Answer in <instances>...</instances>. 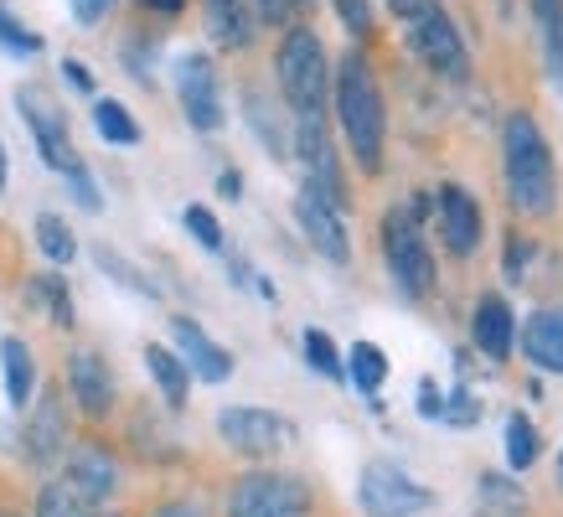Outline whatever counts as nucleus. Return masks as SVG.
I'll use <instances>...</instances> for the list:
<instances>
[{
	"mask_svg": "<svg viewBox=\"0 0 563 517\" xmlns=\"http://www.w3.org/2000/svg\"><path fill=\"white\" fill-rule=\"evenodd\" d=\"M68 398L88 419H109L114 414V373L99 352H73L68 358Z\"/></svg>",
	"mask_w": 563,
	"mask_h": 517,
	"instance_id": "f3484780",
	"label": "nucleus"
},
{
	"mask_svg": "<svg viewBox=\"0 0 563 517\" xmlns=\"http://www.w3.org/2000/svg\"><path fill=\"white\" fill-rule=\"evenodd\" d=\"M0 191H5V145H0Z\"/></svg>",
	"mask_w": 563,
	"mask_h": 517,
	"instance_id": "3c124183",
	"label": "nucleus"
},
{
	"mask_svg": "<svg viewBox=\"0 0 563 517\" xmlns=\"http://www.w3.org/2000/svg\"><path fill=\"white\" fill-rule=\"evenodd\" d=\"M295 155L306 166V182H316L331 202L346 207V176H342V161H336V145L325 135V114H300L295 120Z\"/></svg>",
	"mask_w": 563,
	"mask_h": 517,
	"instance_id": "ddd939ff",
	"label": "nucleus"
},
{
	"mask_svg": "<svg viewBox=\"0 0 563 517\" xmlns=\"http://www.w3.org/2000/svg\"><path fill=\"white\" fill-rule=\"evenodd\" d=\"M295 223L300 233L310 239V249L331 264H346L352 258V239H346V223H342V207L331 202L316 182H300V197H295Z\"/></svg>",
	"mask_w": 563,
	"mask_h": 517,
	"instance_id": "9b49d317",
	"label": "nucleus"
},
{
	"mask_svg": "<svg viewBox=\"0 0 563 517\" xmlns=\"http://www.w3.org/2000/svg\"><path fill=\"white\" fill-rule=\"evenodd\" d=\"M522 358L538 367V373H559L563 378V306H543L522 321Z\"/></svg>",
	"mask_w": 563,
	"mask_h": 517,
	"instance_id": "6ab92c4d",
	"label": "nucleus"
},
{
	"mask_svg": "<svg viewBox=\"0 0 563 517\" xmlns=\"http://www.w3.org/2000/svg\"><path fill=\"white\" fill-rule=\"evenodd\" d=\"M68 187H73V197H78V207H88V212H99V207H103V197H99V182L88 176V166H78V172L68 176Z\"/></svg>",
	"mask_w": 563,
	"mask_h": 517,
	"instance_id": "ea45409f",
	"label": "nucleus"
},
{
	"mask_svg": "<svg viewBox=\"0 0 563 517\" xmlns=\"http://www.w3.org/2000/svg\"><path fill=\"white\" fill-rule=\"evenodd\" d=\"M0 383H5L11 409L26 414V404H32V394H36V358L21 337H0Z\"/></svg>",
	"mask_w": 563,
	"mask_h": 517,
	"instance_id": "aec40b11",
	"label": "nucleus"
},
{
	"mask_svg": "<svg viewBox=\"0 0 563 517\" xmlns=\"http://www.w3.org/2000/svg\"><path fill=\"white\" fill-rule=\"evenodd\" d=\"M93 130H99L109 145H140V124L120 99H93Z\"/></svg>",
	"mask_w": 563,
	"mask_h": 517,
	"instance_id": "bb28decb",
	"label": "nucleus"
},
{
	"mask_svg": "<svg viewBox=\"0 0 563 517\" xmlns=\"http://www.w3.org/2000/svg\"><path fill=\"white\" fill-rule=\"evenodd\" d=\"M413 409H419V419H440L444 409V388L434 378H419V398H413Z\"/></svg>",
	"mask_w": 563,
	"mask_h": 517,
	"instance_id": "a19ab883",
	"label": "nucleus"
},
{
	"mask_svg": "<svg viewBox=\"0 0 563 517\" xmlns=\"http://www.w3.org/2000/svg\"><path fill=\"white\" fill-rule=\"evenodd\" d=\"M471 342H476V352H486L492 362H507L517 346V316L512 306L501 300L496 290H486L476 300V310H471Z\"/></svg>",
	"mask_w": 563,
	"mask_h": 517,
	"instance_id": "a211bd4d",
	"label": "nucleus"
},
{
	"mask_svg": "<svg viewBox=\"0 0 563 517\" xmlns=\"http://www.w3.org/2000/svg\"><path fill=\"white\" fill-rule=\"evenodd\" d=\"M434 218H440L444 249H450L455 258H471L481 249V228H486V218H481V202L461 187V182H444V187L434 191Z\"/></svg>",
	"mask_w": 563,
	"mask_h": 517,
	"instance_id": "2eb2a0df",
	"label": "nucleus"
},
{
	"mask_svg": "<svg viewBox=\"0 0 563 517\" xmlns=\"http://www.w3.org/2000/svg\"><path fill=\"white\" fill-rule=\"evenodd\" d=\"M21 455H26V465H36V471L63 465V455H68V409H63V388H47L42 404H26Z\"/></svg>",
	"mask_w": 563,
	"mask_h": 517,
	"instance_id": "f8f14e48",
	"label": "nucleus"
},
{
	"mask_svg": "<svg viewBox=\"0 0 563 517\" xmlns=\"http://www.w3.org/2000/svg\"><path fill=\"white\" fill-rule=\"evenodd\" d=\"M243 114H249V130L264 140V151H269L274 161H285V155H290L285 120H279V109L269 103V94H264V88H243Z\"/></svg>",
	"mask_w": 563,
	"mask_h": 517,
	"instance_id": "4be33fe9",
	"label": "nucleus"
},
{
	"mask_svg": "<svg viewBox=\"0 0 563 517\" xmlns=\"http://www.w3.org/2000/svg\"><path fill=\"white\" fill-rule=\"evenodd\" d=\"M151 517H207L197 502H187V497H172V502H161Z\"/></svg>",
	"mask_w": 563,
	"mask_h": 517,
	"instance_id": "37998d69",
	"label": "nucleus"
},
{
	"mask_svg": "<svg viewBox=\"0 0 563 517\" xmlns=\"http://www.w3.org/2000/svg\"><path fill=\"white\" fill-rule=\"evenodd\" d=\"M429 207H434V191H413L409 202L388 207V218H383V258H388V275L404 300H424L440 285V264L424 243Z\"/></svg>",
	"mask_w": 563,
	"mask_h": 517,
	"instance_id": "7ed1b4c3",
	"label": "nucleus"
},
{
	"mask_svg": "<svg viewBox=\"0 0 563 517\" xmlns=\"http://www.w3.org/2000/svg\"><path fill=\"white\" fill-rule=\"evenodd\" d=\"M63 476L78 486V497L103 507V502L120 492V455L103 446V440H84V446H68L63 455Z\"/></svg>",
	"mask_w": 563,
	"mask_h": 517,
	"instance_id": "4468645a",
	"label": "nucleus"
},
{
	"mask_svg": "<svg viewBox=\"0 0 563 517\" xmlns=\"http://www.w3.org/2000/svg\"><path fill=\"white\" fill-rule=\"evenodd\" d=\"M331 94H336V120H342V135L352 145V161L367 176H377L383 172V145H388V103H383L367 52H346L336 63Z\"/></svg>",
	"mask_w": 563,
	"mask_h": 517,
	"instance_id": "f03ea898",
	"label": "nucleus"
},
{
	"mask_svg": "<svg viewBox=\"0 0 563 517\" xmlns=\"http://www.w3.org/2000/svg\"><path fill=\"white\" fill-rule=\"evenodd\" d=\"M172 78H176V99H181V114H187L191 130H222V84H218V68L207 52H181L172 63Z\"/></svg>",
	"mask_w": 563,
	"mask_h": 517,
	"instance_id": "9d476101",
	"label": "nucleus"
},
{
	"mask_svg": "<svg viewBox=\"0 0 563 517\" xmlns=\"http://www.w3.org/2000/svg\"><path fill=\"white\" fill-rule=\"evenodd\" d=\"M93 264H99V270L114 279V285H124V290L145 295V300H161V285H151V279L140 275V270L124 254H114V249H103V243H99V249H93Z\"/></svg>",
	"mask_w": 563,
	"mask_h": 517,
	"instance_id": "cd10ccee",
	"label": "nucleus"
},
{
	"mask_svg": "<svg viewBox=\"0 0 563 517\" xmlns=\"http://www.w3.org/2000/svg\"><path fill=\"white\" fill-rule=\"evenodd\" d=\"M481 507H492V513H501V517H522V492H517L507 476L486 471V476H481Z\"/></svg>",
	"mask_w": 563,
	"mask_h": 517,
	"instance_id": "2f4dec72",
	"label": "nucleus"
},
{
	"mask_svg": "<svg viewBox=\"0 0 563 517\" xmlns=\"http://www.w3.org/2000/svg\"><path fill=\"white\" fill-rule=\"evenodd\" d=\"M300 346H306V362L316 367V373H321V378H331V383L346 378V362H342V352H336V342H331L325 331L310 327L306 337H300Z\"/></svg>",
	"mask_w": 563,
	"mask_h": 517,
	"instance_id": "7c9ffc66",
	"label": "nucleus"
},
{
	"mask_svg": "<svg viewBox=\"0 0 563 517\" xmlns=\"http://www.w3.org/2000/svg\"><path fill=\"white\" fill-rule=\"evenodd\" d=\"M73 6V16L84 21V26H99L103 16H109V6H114V0H68Z\"/></svg>",
	"mask_w": 563,
	"mask_h": 517,
	"instance_id": "79ce46f5",
	"label": "nucleus"
},
{
	"mask_svg": "<svg viewBox=\"0 0 563 517\" xmlns=\"http://www.w3.org/2000/svg\"><path fill=\"white\" fill-rule=\"evenodd\" d=\"M501 187L517 218H553L559 212V172L548 135L528 109H512L501 120Z\"/></svg>",
	"mask_w": 563,
	"mask_h": 517,
	"instance_id": "f257e3e1",
	"label": "nucleus"
},
{
	"mask_svg": "<svg viewBox=\"0 0 563 517\" xmlns=\"http://www.w3.org/2000/svg\"><path fill=\"white\" fill-rule=\"evenodd\" d=\"M409 52L434 78H444V84H465L471 78V52H465L461 26L434 0H429L419 16H409Z\"/></svg>",
	"mask_w": 563,
	"mask_h": 517,
	"instance_id": "423d86ee",
	"label": "nucleus"
},
{
	"mask_svg": "<svg viewBox=\"0 0 563 517\" xmlns=\"http://www.w3.org/2000/svg\"><path fill=\"white\" fill-rule=\"evenodd\" d=\"M140 6H145V11H161V16H176L187 0H140Z\"/></svg>",
	"mask_w": 563,
	"mask_h": 517,
	"instance_id": "09e8293b",
	"label": "nucleus"
},
{
	"mask_svg": "<svg viewBox=\"0 0 563 517\" xmlns=\"http://www.w3.org/2000/svg\"><path fill=\"white\" fill-rule=\"evenodd\" d=\"M36 517H99V507L78 497V486H73L68 476H52V482L36 492Z\"/></svg>",
	"mask_w": 563,
	"mask_h": 517,
	"instance_id": "a878e982",
	"label": "nucleus"
},
{
	"mask_svg": "<svg viewBox=\"0 0 563 517\" xmlns=\"http://www.w3.org/2000/svg\"><path fill=\"white\" fill-rule=\"evenodd\" d=\"M563 11V0H532V16H538V26H543V21H553Z\"/></svg>",
	"mask_w": 563,
	"mask_h": 517,
	"instance_id": "de8ad7c7",
	"label": "nucleus"
},
{
	"mask_svg": "<svg viewBox=\"0 0 563 517\" xmlns=\"http://www.w3.org/2000/svg\"><path fill=\"white\" fill-rule=\"evenodd\" d=\"M32 295L47 306L52 327H63V331L73 327V295H68V279H63V275H36L32 279Z\"/></svg>",
	"mask_w": 563,
	"mask_h": 517,
	"instance_id": "c756f323",
	"label": "nucleus"
},
{
	"mask_svg": "<svg viewBox=\"0 0 563 517\" xmlns=\"http://www.w3.org/2000/svg\"><path fill=\"white\" fill-rule=\"evenodd\" d=\"M553 482H559V492H563V450H559V465H553Z\"/></svg>",
	"mask_w": 563,
	"mask_h": 517,
	"instance_id": "8fccbe9b",
	"label": "nucleus"
},
{
	"mask_svg": "<svg viewBox=\"0 0 563 517\" xmlns=\"http://www.w3.org/2000/svg\"><path fill=\"white\" fill-rule=\"evenodd\" d=\"M212 6H239V0H207V11H212Z\"/></svg>",
	"mask_w": 563,
	"mask_h": 517,
	"instance_id": "603ef678",
	"label": "nucleus"
},
{
	"mask_svg": "<svg viewBox=\"0 0 563 517\" xmlns=\"http://www.w3.org/2000/svg\"><path fill=\"white\" fill-rule=\"evenodd\" d=\"M207 32L228 52L249 47V42H254V6H249V0H239V6H212V11H207Z\"/></svg>",
	"mask_w": 563,
	"mask_h": 517,
	"instance_id": "5701e85b",
	"label": "nucleus"
},
{
	"mask_svg": "<svg viewBox=\"0 0 563 517\" xmlns=\"http://www.w3.org/2000/svg\"><path fill=\"white\" fill-rule=\"evenodd\" d=\"M424 6H429V0H388V11H393V16H404V21H409V16H419Z\"/></svg>",
	"mask_w": 563,
	"mask_h": 517,
	"instance_id": "49530a36",
	"label": "nucleus"
},
{
	"mask_svg": "<svg viewBox=\"0 0 563 517\" xmlns=\"http://www.w3.org/2000/svg\"><path fill=\"white\" fill-rule=\"evenodd\" d=\"M476 517H501V513H492V507H481V513Z\"/></svg>",
	"mask_w": 563,
	"mask_h": 517,
	"instance_id": "864d4df0",
	"label": "nucleus"
},
{
	"mask_svg": "<svg viewBox=\"0 0 563 517\" xmlns=\"http://www.w3.org/2000/svg\"><path fill=\"white\" fill-rule=\"evenodd\" d=\"M300 6H306V0H295V11H300Z\"/></svg>",
	"mask_w": 563,
	"mask_h": 517,
	"instance_id": "5fc2aeb1",
	"label": "nucleus"
},
{
	"mask_svg": "<svg viewBox=\"0 0 563 517\" xmlns=\"http://www.w3.org/2000/svg\"><path fill=\"white\" fill-rule=\"evenodd\" d=\"M538 455H543V435H538V425H532L528 414L512 409L507 414V471L522 476V471L538 465Z\"/></svg>",
	"mask_w": 563,
	"mask_h": 517,
	"instance_id": "b1692460",
	"label": "nucleus"
},
{
	"mask_svg": "<svg viewBox=\"0 0 563 517\" xmlns=\"http://www.w3.org/2000/svg\"><path fill=\"white\" fill-rule=\"evenodd\" d=\"M63 73H68V84L78 88V94H93V73H88L78 57H63Z\"/></svg>",
	"mask_w": 563,
	"mask_h": 517,
	"instance_id": "c03bdc74",
	"label": "nucleus"
},
{
	"mask_svg": "<svg viewBox=\"0 0 563 517\" xmlns=\"http://www.w3.org/2000/svg\"><path fill=\"white\" fill-rule=\"evenodd\" d=\"M532 249H538V243L528 239V233H507V254H501V270H507V279H512V285H522V279H528V258H532Z\"/></svg>",
	"mask_w": 563,
	"mask_h": 517,
	"instance_id": "c9c22d12",
	"label": "nucleus"
},
{
	"mask_svg": "<svg viewBox=\"0 0 563 517\" xmlns=\"http://www.w3.org/2000/svg\"><path fill=\"white\" fill-rule=\"evenodd\" d=\"M310 486L290 471H243L228 486V517H310Z\"/></svg>",
	"mask_w": 563,
	"mask_h": 517,
	"instance_id": "39448f33",
	"label": "nucleus"
},
{
	"mask_svg": "<svg viewBox=\"0 0 563 517\" xmlns=\"http://www.w3.org/2000/svg\"><path fill=\"white\" fill-rule=\"evenodd\" d=\"M0 47L16 52V57H36V52H42V36L26 32V26H21V21L11 16L5 6H0Z\"/></svg>",
	"mask_w": 563,
	"mask_h": 517,
	"instance_id": "72a5a7b5",
	"label": "nucleus"
},
{
	"mask_svg": "<svg viewBox=\"0 0 563 517\" xmlns=\"http://www.w3.org/2000/svg\"><path fill=\"white\" fill-rule=\"evenodd\" d=\"M16 109H21V120H26V130H32V140H36V155L47 161L52 172L73 176L78 166H84V161H78V151H73L68 114L57 109V99H47V88L21 84L16 88Z\"/></svg>",
	"mask_w": 563,
	"mask_h": 517,
	"instance_id": "1a4fd4ad",
	"label": "nucleus"
},
{
	"mask_svg": "<svg viewBox=\"0 0 563 517\" xmlns=\"http://www.w3.org/2000/svg\"><path fill=\"white\" fill-rule=\"evenodd\" d=\"M172 342H176V358L191 367V378H202V383H228L233 378V352L212 342L191 316H172Z\"/></svg>",
	"mask_w": 563,
	"mask_h": 517,
	"instance_id": "dca6fc26",
	"label": "nucleus"
},
{
	"mask_svg": "<svg viewBox=\"0 0 563 517\" xmlns=\"http://www.w3.org/2000/svg\"><path fill=\"white\" fill-rule=\"evenodd\" d=\"M481 414H486V404H481L471 388H455V394L444 398L440 409V425H455V430H471V425H481Z\"/></svg>",
	"mask_w": 563,
	"mask_h": 517,
	"instance_id": "473e14b6",
	"label": "nucleus"
},
{
	"mask_svg": "<svg viewBox=\"0 0 563 517\" xmlns=\"http://www.w3.org/2000/svg\"><path fill=\"white\" fill-rule=\"evenodd\" d=\"M254 6V21H264V26H290L295 16V0H249Z\"/></svg>",
	"mask_w": 563,
	"mask_h": 517,
	"instance_id": "58836bf2",
	"label": "nucleus"
},
{
	"mask_svg": "<svg viewBox=\"0 0 563 517\" xmlns=\"http://www.w3.org/2000/svg\"><path fill=\"white\" fill-rule=\"evenodd\" d=\"M218 191H222V197H228V202H239L243 176H239V172H222V176H218Z\"/></svg>",
	"mask_w": 563,
	"mask_h": 517,
	"instance_id": "a18cd8bd",
	"label": "nucleus"
},
{
	"mask_svg": "<svg viewBox=\"0 0 563 517\" xmlns=\"http://www.w3.org/2000/svg\"><path fill=\"white\" fill-rule=\"evenodd\" d=\"M274 73H279V94L290 103V120H300V114H325L331 63H325L321 36L310 32V26H285L279 52H274Z\"/></svg>",
	"mask_w": 563,
	"mask_h": 517,
	"instance_id": "20e7f679",
	"label": "nucleus"
},
{
	"mask_svg": "<svg viewBox=\"0 0 563 517\" xmlns=\"http://www.w3.org/2000/svg\"><path fill=\"white\" fill-rule=\"evenodd\" d=\"M346 378L357 383L367 398H377V388H383V378H388V352L377 342H352V352H346Z\"/></svg>",
	"mask_w": 563,
	"mask_h": 517,
	"instance_id": "393cba45",
	"label": "nucleus"
},
{
	"mask_svg": "<svg viewBox=\"0 0 563 517\" xmlns=\"http://www.w3.org/2000/svg\"><path fill=\"white\" fill-rule=\"evenodd\" d=\"M36 249L52 258V264H73L78 254V239H73V228L57 218V212H42L36 218Z\"/></svg>",
	"mask_w": 563,
	"mask_h": 517,
	"instance_id": "c85d7f7f",
	"label": "nucleus"
},
{
	"mask_svg": "<svg viewBox=\"0 0 563 517\" xmlns=\"http://www.w3.org/2000/svg\"><path fill=\"white\" fill-rule=\"evenodd\" d=\"M357 502L367 517H419L434 507V492L424 482H413L409 471L388 455H377V461L362 465V482H357Z\"/></svg>",
	"mask_w": 563,
	"mask_h": 517,
	"instance_id": "0eeeda50",
	"label": "nucleus"
},
{
	"mask_svg": "<svg viewBox=\"0 0 563 517\" xmlns=\"http://www.w3.org/2000/svg\"><path fill=\"white\" fill-rule=\"evenodd\" d=\"M181 223H187V233L202 243L207 254H222V223L207 212V207H187V212H181Z\"/></svg>",
	"mask_w": 563,
	"mask_h": 517,
	"instance_id": "f704fd0d",
	"label": "nucleus"
},
{
	"mask_svg": "<svg viewBox=\"0 0 563 517\" xmlns=\"http://www.w3.org/2000/svg\"><path fill=\"white\" fill-rule=\"evenodd\" d=\"M331 6H336L342 26L357 36V42H367V36H373V0H331Z\"/></svg>",
	"mask_w": 563,
	"mask_h": 517,
	"instance_id": "e433bc0d",
	"label": "nucleus"
},
{
	"mask_svg": "<svg viewBox=\"0 0 563 517\" xmlns=\"http://www.w3.org/2000/svg\"><path fill=\"white\" fill-rule=\"evenodd\" d=\"M218 435H222V446L233 450V455H243V461H269L279 450H290L300 430H295V419H285V414L239 404V409L218 414Z\"/></svg>",
	"mask_w": 563,
	"mask_h": 517,
	"instance_id": "6e6552de",
	"label": "nucleus"
},
{
	"mask_svg": "<svg viewBox=\"0 0 563 517\" xmlns=\"http://www.w3.org/2000/svg\"><path fill=\"white\" fill-rule=\"evenodd\" d=\"M543 52H548V78L563 94V11L553 21H543Z\"/></svg>",
	"mask_w": 563,
	"mask_h": 517,
	"instance_id": "4c0bfd02",
	"label": "nucleus"
},
{
	"mask_svg": "<svg viewBox=\"0 0 563 517\" xmlns=\"http://www.w3.org/2000/svg\"><path fill=\"white\" fill-rule=\"evenodd\" d=\"M145 367H151V378H155V388H161V398H166V409H172V414L187 409V398H191V367L176 358V346L151 342V346H145Z\"/></svg>",
	"mask_w": 563,
	"mask_h": 517,
	"instance_id": "412c9836",
	"label": "nucleus"
}]
</instances>
